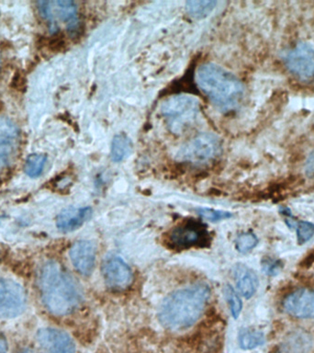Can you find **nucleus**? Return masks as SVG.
Returning <instances> with one entry per match:
<instances>
[{
    "label": "nucleus",
    "mask_w": 314,
    "mask_h": 353,
    "mask_svg": "<svg viewBox=\"0 0 314 353\" xmlns=\"http://www.w3.org/2000/svg\"><path fill=\"white\" fill-rule=\"evenodd\" d=\"M39 287L44 305L55 316L73 313L82 302L81 288L57 262L44 265L39 276Z\"/></svg>",
    "instance_id": "f257e3e1"
},
{
    "label": "nucleus",
    "mask_w": 314,
    "mask_h": 353,
    "mask_svg": "<svg viewBox=\"0 0 314 353\" xmlns=\"http://www.w3.org/2000/svg\"><path fill=\"white\" fill-rule=\"evenodd\" d=\"M209 294V288L205 284H195L172 292L160 306V322L170 330L191 327L205 310Z\"/></svg>",
    "instance_id": "f03ea898"
},
{
    "label": "nucleus",
    "mask_w": 314,
    "mask_h": 353,
    "mask_svg": "<svg viewBox=\"0 0 314 353\" xmlns=\"http://www.w3.org/2000/svg\"><path fill=\"white\" fill-rule=\"evenodd\" d=\"M196 80L200 90L222 112L236 109L244 96V85L238 77L215 63L200 65Z\"/></svg>",
    "instance_id": "7ed1b4c3"
},
{
    "label": "nucleus",
    "mask_w": 314,
    "mask_h": 353,
    "mask_svg": "<svg viewBox=\"0 0 314 353\" xmlns=\"http://www.w3.org/2000/svg\"><path fill=\"white\" fill-rule=\"evenodd\" d=\"M161 112L171 131L181 134L197 118L200 101L189 95L173 96L161 105Z\"/></svg>",
    "instance_id": "20e7f679"
},
{
    "label": "nucleus",
    "mask_w": 314,
    "mask_h": 353,
    "mask_svg": "<svg viewBox=\"0 0 314 353\" xmlns=\"http://www.w3.org/2000/svg\"><path fill=\"white\" fill-rule=\"evenodd\" d=\"M220 152V141L217 135L204 132L185 143L176 156L180 161L200 165L213 160Z\"/></svg>",
    "instance_id": "39448f33"
},
{
    "label": "nucleus",
    "mask_w": 314,
    "mask_h": 353,
    "mask_svg": "<svg viewBox=\"0 0 314 353\" xmlns=\"http://www.w3.org/2000/svg\"><path fill=\"white\" fill-rule=\"evenodd\" d=\"M38 10L41 16L48 21L50 30L55 32L58 25L55 18H59L66 25L68 32H76L79 27L78 12L76 5L73 1L59 0V1L38 2Z\"/></svg>",
    "instance_id": "423d86ee"
},
{
    "label": "nucleus",
    "mask_w": 314,
    "mask_h": 353,
    "mask_svg": "<svg viewBox=\"0 0 314 353\" xmlns=\"http://www.w3.org/2000/svg\"><path fill=\"white\" fill-rule=\"evenodd\" d=\"M288 70L300 81L314 82V47L308 43H299L285 57Z\"/></svg>",
    "instance_id": "0eeeda50"
},
{
    "label": "nucleus",
    "mask_w": 314,
    "mask_h": 353,
    "mask_svg": "<svg viewBox=\"0 0 314 353\" xmlns=\"http://www.w3.org/2000/svg\"><path fill=\"white\" fill-rule=\"evenodd\" d=\"M26 292L12 280L0 279V317L14 319L26 308Z\"/></svg>",
    "instance_id": "6e6552de"
},
{
    "label": "nucleus",
    "mask_w": 314,
    "mask_h": 353,
    "mask_svg": "<svg viewBox=\"0 0 314 353\" xmlns=\"http://www.w3.org/2000/svg\"><path fill=\"white\" fill-rule=\"evenodd\" d=\"M21 142V132L11 119L0 117V172L12 161Z\"/></svg>",
    "instance_id": "1a4fd4ad"
},
{
    "label": "nucleus",
    "mask_w": 314,
    "mask_h": 353,
    "mask_svg": "<svg viewBox=\"0 0 314 353\" xmlns=\"http://www.w3.org/2000/svg\"><path fill=\"white\" fill-rule=\"evenodd\" d=\"M208 232L200 225L187 223L174 228L168 236L167 241L174 248H189L202 245L208 241Z\"/></svg>",
    "instance_id": "9d476101"
},
{
    "label": "nucleus",
    "mask_w": 314,
    "mask_h": 353,
    "mask_svg": "<svg viewBox=\"0 0 314 353\" xmlns=\"http://www.w3.org/2000/svg\"><path fill=\"white\" fill-rule=\"evenodd\" d=\"M283 308L289 316L300 319H314V290L300 288L286 295Z\"/></svg>",
    "instance_id": "9b49d317"
},
{
    "label": "nucleus",
    "mask_w": 314,
    "mask_h": 353,
    "mask_svg": "<svg viewBox=\"0 0 314 353\" xmlns=\"http://www.w3.org/2000/svg\"><path fill=\"white\" fill-rule=\"evenodd\" d=\"M102 273L105 283L113 290H124L131 285L134 274L123 259L112 256L104 262Z\"/></svg>",
    "instance_id": "f8f14e48"
},
{
    "label": "nucleus",
    "mask_w": 314,
    "mask_h": 353,
    "mask_svg": "<svg viewBox=\"0 0 314 353\" xmlns=\"http://www.w3.org/2000/svg\"><path fill=\"white\" fill-rule=\"evenodd\" d=\"M43 353H76V346L70 336L56 328H43L37 334Z\"/></svg>",
    "instance_id": "ddd939ff"
},
{
    "label": "nucleus",
    "mask_w": 314,
    "mask_h": 353,
    "mask_svg": "<svg viewBox=\"0 0 314 353\" xmlns=\"http://www.w3.org/2000/svg\"><path fill=\"white\" fill-rule=\"evenodd\" d=\"M96 248L95 244L88 240H80L72 245L69 256L74 269L80 274L90 275L95 267Z\"/></svg>",
    "instance_id": "4468645a"
},
{
    "label": "nucleus",
    "mask_w": 314,
    "mask_h": 353,
    "mask_svg": "<svg viewBox=\"0 0 314 353\" xmlns=\"http://www.w3.org/2000/svg\"><path fill=\"white\" fill-rule=\"evenodd\" d=\"M92 215V209L90 207L74 208L69 207L63 210L58 215L56 225L58 229L65 233L73 232L84 225Z\"/></svg>",
    "instance_id": "2eb2a0df"
},
{
    "label": "nucleus",
    "mask_w": 314,
    "mask_h": 353,
    "mask_svg": "<svg viewBox=\"0 0 314 353\" xmlns=\"http://www.w3.org/2000/svg\"><path fill=\"white\" fill-rule=\"evenodd\" d=\"M236 279V285L240 294L250 299L258 291L259 280L256 273L244 265H238L234 270Z\"/></svg>",
    "instance_id": "dca6fc26"
},
{
    "label": "nucleus",
    "mask_w": 314,
    "mask_h": 353,
    "mask_svg": "<svg viewBox=\"0 0 314 353\" xmlns=\"http://www.w3.org/2000/svg\"><path fill=\"white\" fill-rule=\"evenodd\" d=\"M132 142L128 135L124 132L116 134L113 138L112 149H110L112 161L116 163L123 161L132 154Z\"/></svg>",
    "instance_id": "f3484780"
},
{
    "label": "nucleus",
    "mask_w": 314,
    "mask_h": 353,
    "mask_svg": "<svg viewBox=\"0 0 314 353\" xmlns=\"http://www.w3.org/2000/svg\"><path fill=\"white\" fill-rule=\"evenodd\" d=\"M311 346L310 336L304 332L292 333L286 339L284 350L289 353H306Z\"/></svg>",
    "instance_id": "a211bd4d"
},
{
    "label": "nucleus",
    "mask_w": 314,
    "mask_h": 353,
    "mask_svg": "<svg viewBox=\"0 0 314 353\" xmlns=\"http://www.w3.org/2000/svg\"><path fill=\"white\" fill-rule=\"evenodd\" d=\"M239 345L242 350L255 349L264 344L266 339L263 332L258 330H244L239 334Z\"/></svg>",
    "instance_id": "6ab92c4d"
},
{
    "label": "nucleus",
    "mask_w": 314,
    "mask_h": 353,
    "mask_svg": "<svg viewBox=\"0 0 314 353\" xmlns=\"http://www.w3.org/2000/svg\"><path fill=\"white\" fill-rule=\"evenodd\" d=\"M47 161L45 154H32L27 157L24 165V171L30 178H38L43 173Z\"/></svg>",
    "instance_id": "aec40b11"
},
{
    "label": "nucleus",
    "mask_w": 314,
    "mask_h": 353,
    "mask_svg": "<svg viewBox=\"0 0 314 353\" xmlns=\"http://www.w3.org/2000/svg\"><path fill=\"white\" fill-rule=\"evenodd\" d=\"M216 5V1H189L186 3V10L192 18L203 19L214 10Z\"/></svg>",
    "instance_id": "412c9836"
},
{
    "label": "nucleus",
    "mask_w": 314,
    "mask_h": 353,
    "mask_svg": "<svg viewBox=\"0 0 314 353\" xmlns=\"http://www.w3.org/2000/svg\"><path fill=\"white\" fill-rule=\"evenodd\" d=\"M258 244V236L251 232L239 234L236 239V250L240 253H247L253 250Z\"/></svg>",
    "instance_id": "4be33fe9"
},
{
    "label": "nucleus",
    "mask_w": 314,
    "mask_h": 353,
    "mask_svg": "<svg viewBox=\"0 0 314 353\" xmlns=\"http://www.w3.org/2000/svg\"><path fill=\"white\" fill-rule=\"evenodd\" d=\"M297 244L303 245L310 241L314 236V223L308 221L297 222L296 228Z\"/></svg>",
    "instance_id": "5701e85b"
},
{
    "label": "nucleus",
    "mask_w": 314,
    "mask_h": 353,
    "mask_svg": "<svg viewBox=\"0 0 314 353\" xmlns=\"http://www.w3.org/2000/svg\"><path fill=\"white\" fill-rule=\"evenodd\" d=\"M224 294L226 300H227L229 305H230L231 314H233L234 319H238L242 309L241 298H240L237 292L234 291L233 287L230 285L225 287Z\"/></svg>",
    "instance_id": "b1692460"
},
{
    "label": "nucleus",
    "mask_w": 314,
    "mask_h": 353,
    "mask_svg": "<svg viewBox=\"0 0 314 353\" xmlns=\"http://www.w3.org/2000/svg\"><path fill=\"white\" fill-rule=\"evenodd\" d=\"M198 212L204 219L211 221V222H218V221L228 219L233 216L231 212L209 208H200Z\"/></svg>",
    "instance_id": "393cba45"
},
{
    "label": "nucleus",
    "mask_w": 314,
    "mask_h": 353,
    "mask_svg": "<svg viewBox=\"0 0 314 353\" xmlns=\"http://www.w3.org/2000/svg\"><path fill=\"white\" fill-rule=\"evenodd\" d=\"M283 269V263L278 259H274L271 258L264 259L263 263H262V270L266 273V275L277 276L280 274L281 270Z\"/></svg>",
    "instance_id": "a878e982"
},
{
    "label": "nucleus",
    "mask_w": 314,
    "mask_h": 353,
    "mask_svg": "<svg viewBox=\"0 0 314 353\" xmlns=\"http://www.w3.org/2000/svg\"><path fill=\"white\" fill-rule=\"evenodd\" d=\"M305 173L308 178H314V149L305 163Z\"/></svg>",
    "instance_id": "bb28decb"
},
{
    "label": "nucleus",
    "mask_w": 314,
    "mask_h": 353,
    "mask_svg": "<svg viewBox=\"0 0 314 353\" xmlns=\"http://www.w3.org/2000/svg\"><path fill=\"white\" fill-rule=\"evenodd\" d=\"M0 353H8V343L4 336L0 335Z\"/></svg>",
    "instance_id": "cd10ccee"
}]
</instances>
